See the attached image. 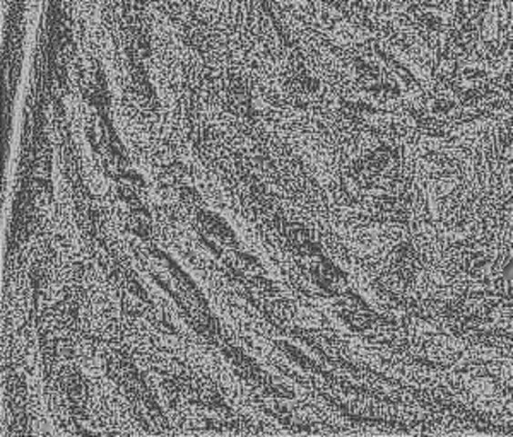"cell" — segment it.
<instances>
[{"mask_svg":"<svg viewBox=\"0 0 513 437\" xmlns=\"http://www.w3.org/2000/svg\"><path fill=\"white\" fill-rule=\"evenodd\" d=\"M493 0H456L454 15L442 52L440 69H454L458 62L472 57L485 38L486 21Z\"/></svg>","mask_w":513,"mask_h":437,"instance_id":"6da1fadb","label":"cell"},{"mask_svg":"<svg viewBox=\"0 0 513 437\" xmlns=\"http://www.w3.org/2000/svg\"><path fill=\"white\" fill-rule=\"evenodd\" d=\"M470 58L474 62H481L488 65H501L505 62L513 60V23L498 35L479 43L478 50Z\"/></svg>","mask_w":513,"mask_h":437,"instance_id":"7a4b0ae2","label":"cell"}]
</instances>
